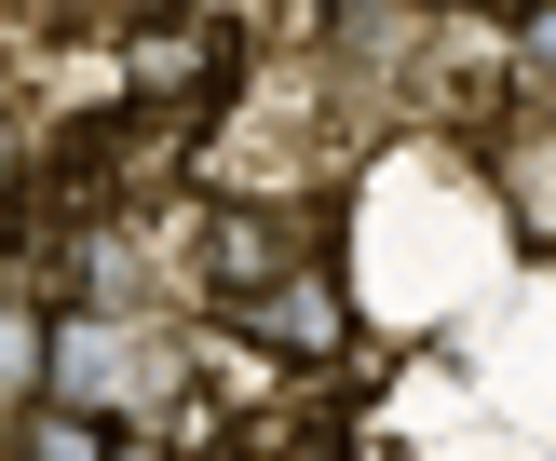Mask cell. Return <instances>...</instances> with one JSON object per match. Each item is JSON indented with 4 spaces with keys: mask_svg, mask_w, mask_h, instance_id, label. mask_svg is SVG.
I'll use <instances>...</instances> for the list:
<instances>
[{
    "mask_svg": "<svg viewBox=\"0 0 556 461\" xmlns=\"http://www.w3.org/2000/svg\"><path fill=\"white\" fill-rule=\"evenodd\" d=\"M217 325H244V340L258 353H299V367H326V353L353 340V312H340V285H326V271H258V285H231L217 298Z\"/></svg>",
    "mask_w": 556,
    "mask_h": 461,
    "instance_id": "cell-1",
    "label": "cell"
},
{
    "mask_svg": "<svg viewBox=\"0 0 556 461\" xmlns=\"http://www.w3.org/2000/svg\"><path fill=\"white\" fill-rule=\"evenodd\" d=\"M123 95H136V123H163V108H217L231 95V27H136V54H123Z\"/></svg>",
    "mask_w": 556,
    "mask_h": 461,
    "instance_id": "cell-2",
    "label": "cell"
},
{
    "mask_svg": "<svg viewBox=\"0 0 556 461\" xmlns=\"http://www.w3.org/2000/svg\"><path fill=\"white\" fill-rule=\"evenodd\" d=\"M41 367H54V394H123V380H136V340H123V325H54V340H41Z\"/></svg>",
    "mask_w": 556,
    "mask_h": 461,
    "instance_id": "cell-3",
    "label": "cell"
},
{
    "mask_svg": "<svg viewBox=\"0 0 556 461\" xmlns=\"http://www.w3.org/2000/svg\"><path fill=\"white\" fill-rule=\"evenodd\" d=\"M516 68H543V81H556V0H543L530 27H516Z\"/></svg>",
    "mask_w": 556,
    "mask_h": 461,
    "instance_id": "cell-4",
    "label": "cell"
},
{
    "mask_svg": "<svg viewBox=\"0 0 556 461\" xmlns=\"http://www.w3.org/2000/svg\"><path fill=\"white\" fill-rule=\"evenodd\" d=\"M27 367H41V340H27V325L0 312V380H27Z\"/></svg>",
    "mask_w": 556,
    "mask_h": 461,
    "instance_id": "cell-5",
    "label": "cell"
},
{
    "mask_svg": "<svg viewBox=\"0 0 556 461\" xmlns=\"http://www.w3.org/2000/svg\"><path fill=\"white\" fill-rule=\"evenodd\" d=\"M0 190H14V123H0Z\"/></svg>",
    "mask_w": 556,
    "mask_h": 461,
    "instance_id": "cell-6",
    "label": "cell"
}]
</instances>
